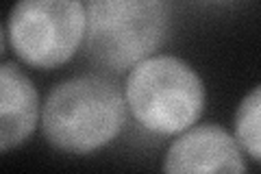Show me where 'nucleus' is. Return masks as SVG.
Listing matches in <instances>:
<instances>
[{"mask_svg":"<svg viewBox=\"0 0 261 174\" xmlns=\"http://www.w3.org/2000/svg\"><path fill=\"white\" fill-rule=\"evenodd\" d=\"M124 124V98L102 77H76L57 85L42 109L46 139L59 151L87 155L109 144Z\"/></svg>","mask_w":261,"mask_h":174,"instance_id":"f257e3e1","label":"nucleus"},{"mask_svg":"<svg viewBox=\"0 0 261 174\" xmlns=\"http://www.w3.org/2000/svg\"><path fill=\"white\" fill-rule=\"evenodd\" d=\"M126 105L144 129L161 135L187 131L200 118L205 87L192 65L176 57H148L130 68Z\"/></svg>","mask_w":261,"mask_h":174,"instance_id":"f03ea898","label":"nucleus"},{"mask_svg":"<svg viewBox=\"0 0 261 174\" xmlns=\"http://www.w3.org/2000/svg\"><path fill=\"white\" fill-rule=\"evenodd\" d=\"M87 48L107 70H128L163 44L168 33L166 0H83Z\"/></svg>","mask_w":261,"mask_h":174,"instance_id":"7ed1b4c3","label":"nucleus"},{"mask_svg":"<svg viewBox=\"0 0 261 174\" xmlns=\"http://www.w3.org/2000/svg\"><path fill=\"white\" fill-rule=\"evenodd\" d=\"M87 33L83 0H18L5 27L7 41L22 61L57 68L74 57Z\"/></svg>","mask_w":261,"mask_h":174,"instance_id":"20e7f679","label":"nucleus"},{"mask_svg":"<svg viewBox=\"0 0 261 174\" xmlns=\"http://www.w3.org/2000/svg\"><path fill=\"white\" fill-rule=\"evenodd\" d=\"M166 172H244L246 163L242 159L240 146L216 124H202L174 139L168 148Z\"/></svg>","mask_w":261,"mask_h":174,"instance_id":"39448f33","label":"nucleus"},{"mask_svg":"<svg viewBox=\"0 0 261 174\" xmlns=\"http://www.w3.org/2000/svg\"><path fill=\"white\" fill-rule=\"evenodd\" d=\"M39 105L33 83L15 63L0 68V148L20 146L37 124Z\"/></svg>","mask_w":261,"mask_h":174,"instance_id":"423d86ee","label":"nucleus"},{"mask_svg":"<svg viewBox=\"0 0 261 174\" xmlns=\"http://www.w3.org/2000/svg\"><path fill=\"white\" fill-rule=\"evenodd\" d=\"M235 135L244 151L261 161V85L240 103L235 113Z\"/></svg>","mask_w":261,"mask_h":174,"instance_id":"0eeeda50","label":"nucleus"}]
</instances>
